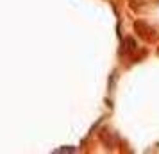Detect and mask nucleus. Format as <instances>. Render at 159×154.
I'll return each mask as SVG.
<instances>
[{
  "mask_svg": "<svg viewBox=\"0 0 159 154\" xmlns=\"http://www.w3.org/2000/svg\"><path fill=\"white\" fill-rule=\"evenodd\" d=\"M134 29H136L138 36H141V40H145V41H156V38H157V30L148 27L145 22H136Z\"/></svg>",
  "mask_w": 159,
  "mask_h": 154,
  "instance_id": "obj_1",
  "label": "nucleus"
},
{
  "mask_svg": "<svg viewBox=\"0 0 159 154\" xmlns=\"http://www.w3.org/2000/svg\"><path fill=\"white\" fill-rule=\"evenodd\" d=\"M123 45H125V47H123V52L127 50V54H130V52L136 50V43H134V40H132V38H127V40L123 41Z\"/></svg>",
  "mask_w": 159,
  "mask_h": 154,
  "instance_id": "obj_2",
  "label": "nucleus"
},
{
  "mask_svg": "<svg viewBox=\"0 0 159 154\" xmlns=\"http://www.w3.org/2000/svg\"><path fill=\"white\" fill-rule=\"evenodd\" d=\"M157 54H159V50H157Z\"/></svg>",
  "mask_w": 159,
  "mask_h": 154,
  "instance_id": "obj_3",
  "label": "nucleus"
}]
</instances>
